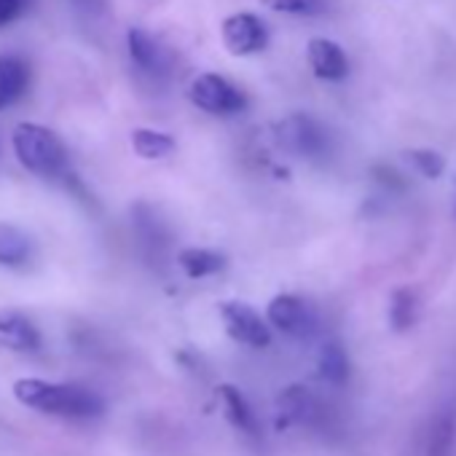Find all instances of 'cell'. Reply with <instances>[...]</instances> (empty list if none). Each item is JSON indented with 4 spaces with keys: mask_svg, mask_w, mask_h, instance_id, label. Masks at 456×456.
Returning a JSON list of instances; mask_svg holds the SVG:
<instances>
[{
    "mask_svg": "<svg viewBox=\"0 0 456 456\" xmlns=\"http://www.w3.org/2000/svg\"><path fill=\"white\" fill-rule=\"evenodd\" d=\"M30 6V0H0V28L17 22Z\"/></svg>",
    "mask_w": 456,
    "mask_h": 456,
    "instance_id": "obj_22",
    "label": "cell"
},
{
    "mask_svg": "<svg viewBox=\"0 0 456 456\" xmlns=\"http://www.w3.org/2000/svg\"><path fill=\"white\" fill-rule=\"evenodd\" d=\"M269 322L290 338H312L317 330V317L309 304L296 296H277L266 312Z\"/></svg>",
    "mask_w": 456,
    "mask_h": 456,
    "instance_id": "obj_6",
    "label": "cell"
},
{
    "mask_svg": "<svg viewBox=\"0 0 456 456\" xmlns=\"http://www.w3.org/2000/svg\"><path fill=\"white\" fill-rule=\"evenodd\" d=\"M220 317H223L225 333L234 341L253 346V349H264L272 344V330L253 306H248L242 301H225L220 309Z\"/></svg>",
    "mask_w": 456,
    "mask_h": 456,
    "instance_id": "obj_4",
    "label": "cell"
},
{
    "mask_svg": "<svg viewBox=\"0 0 456 456\" xmlns=\"http://www.w3.org/2000/svg\"><path fill=\"white\" fill-rule=\"evenodd\" d=\"M408 161H411V167L419 172V175H424V177H440L443 175V169H445V161H443V156L440 153H435V151H408V156H405Z\"/></svg>",
    "mask_w": 456,
    "mask_h": 456,
    "instance_id": "obj_21",
    "label": "cell"
},
{
    "mask_svg": "<svg viewBox=\"0 0 456 456\" xmlns=\"http://www.w3.org/2000/svg\"><path fill=\"white\" fill-rule=\"evenodd\" d=\"M14 397L41 413L65 416V419H94L102 413V400L76 384H52L44 379H20L14 384Z\"/></svg>",
    "mask_w": 456,
    "mask_h": 456,
    "instance_id": "obj_1",
    "label": "cell"
},
{
    "mask_svg": "<svg viewBox=\"0 0 456 456\" xmlns=\"http://www.w3.org/2000/svg\"><path fill=\"white\" fill-rule=\"evenodd\" d=\"M30 84V68L14 54L0 57V110L14 105Z\"/></svg>",
    "mask_w": 456,
    "mask_h": 456,
    "instance_id": "obj_11",
    "label": "cell"
},
{
    "mask_svg": "<svg viewBox=\"0 0 456 456\" xmlns=\"http://www.w3.org/2000/svg\"><path fill=\"white\" fill-rule=\"evenodd\" d=\"M33 256L30 240L14 225L0 223V266H22Z\"/></svg>",
    "mask_w": 456,
    "mask_h": 456,
    "instance_id": "obj_13",
    "label": "cell"
},
{
    "mask_svg": "<svg viewBox=\"0 0 456 456\" xmlns=\"http://www.w3.org/2000/svg\"><path fill=\"white\" fill-rule=\"evenodd\" d=\"M280 408L285 411L288 419L298 424H314V419L320 416V405L306 387H288L285 395L280 397Z\"/></svg>",
    "mask_w": 456,
    "mask_h": 456,
    "instance_id": "obj_14",
    "label": "cell"
},
{
    "mask_svg": "<svg viewBox=\"0 0 456 456\" xmlns=\"http://www.w3.org/2000/svg\"><path fill=\"white\" fill-rule=\"evenodd\" d=\"M269 36H266V25L256 17V14H232L223 22V44L225 49L237 54V57H248L256 54L266 46Z\"/></svg>",
    "mask_w": 456,
    "mask_h": 456,
    "instance_id": "obj_7",
    "label": "cell"
},
{
    "mask_svg": "<svg viewBox=\"0 0 456 456\" xmlns=\"http://www.w3.org/2000/svg\"><path fill=\"white\" fill-rule=\"evenodd\" d=\"M180 269L185 272V277L191 280H201V277H212L225 266V258L220 253L204 250V248H188L177 256Z\"/></svg>",
    "mask_w": 456,
    "mask_h": 456,
    "instance_id": "obj_15",
    "label": "cell"
},
{
    "mask_svg": "<svg viewBox=\"0 0 456 456\" xmlns=\"http://www.w3.org/2000/svg\"><path fill=\"white\" fill-rule=\"evenodd\" d=\"M456 440V416L451 411H440L429 427L424 456H451Z\"/></svg>",
    "mask_w": 456,
    "mask_h": 456,
    "instance_id": "obj_16",
    "label": "cell"
},
{
    "mask_svg": "<svg viewBox=\"0 0 456 456\" xmlns=\"http://www.w3.org/2000/svg\"><path fill=\"white\" fill-rule=\"evenodd\" d=\"M132 148L142 159H164L175 151V140L156 129H134L132 132Z\"/></svg>",
    "mask_w": 456,
    "mask_h": 456,
    "instance_id": "obj_18",
    "label": "cell"
},
{
    "mask_svg": "<svg viewBox=\"0 0 456 456\" xmlns=\"http://www.w3.org/2000/svg\"><path fill=\"white\" fill-rule=\"evenodd\" d=\"M188 97L196 108L212 116H232L245 108V94L217 73H201L188 89Z\"/></svg>",
    "mask_w": 456,
    "mask_h": 456,
    "instance_id": "obj_3",
    "label": "cell"
},
{
    "mask_svg": "<svg viewBox=\"0 0 456 456\" xmlns=\"http://www.w3.org/2000/svg\"><path fill=\"white\" fill-rule=\"evenodd\" d=\"M306 57H309V65L314 70L317 78L322 81H341L346 73H349V62H346V54L338 44L333 41H325V38H314L306 49Z\"/></svg>",
    "mask_w": 456,
    "mask_h": 456,
    "instance_id": "obj_9",
    "label": "cell"
},
{
    "mask_svg": "<svg viewBox=\"0 0 456 456\" xmlns=\"http://www.w3.org/2000/svg\"><path fill=\"white\" fill-rule=\"evenodd\" d=\"M317 368H320V379L328 381V384H344L346 376H349V357L344 352L341 344L336 341H328L322 349H320V357H317Z\"/></svg>",
    "mask_w": 456,
    "mask_h": 456,
    "instance_id": "obj_17",
    "label": "cell"
},
{
    "mask_svg": "<svg viewBox=\"0 0 456 456\" xmlns=\"http://www.w3.org/2000/svg\"><path fill=\"white\" fill-rule=\"evenodd\" d=\"M0 346L14 352H36L41 346V333L25 314L0 312Z\"/></svg>",
    "mask_w": 456,
    "mask_h": 456,
    "instance_id": "obj_10",
    "label": "cell"
},
{
    "mask_svg": "<svg viewBox=\"0 0 456 456\" xmlns=\"http://www.w3.org/2000/svg\"><path fill=\"white\" fill-rule=\"evenodd\" d=\"M126 46H129V57L132 62L148 73V76H167L169 73V54L161 49V44L156 38H151L145 30L140 28H132L126 33Z\"/></svg>",
    "mask_w": 456,
    "mask_h": 456,
    "instance_id": "obj_8",
    "label": "cell"
},
{
    "mask_svg": "<svg viewBox=\"0 0 456 456\" xmlns=\"http://www.w3.org/2000/svg\"><path fill=\"white\" fill-rule=\"evenodd\" d=\"M14 153L25 169L41 177H57L68 169V151L62 140L41 124H20L12 134Z\"/></svg>",
    "mask_w": 456,
    "mask_h": 456,
    "instance_id": "obj_2",
    "label": "cell"
},
{
    "mask_svg": "<svg viewBox=\"0 0 456 456\" xmlns=\"http://www.w3.org/2000/svg\"><path fill=\"white\" fill-rule=\"evenodd\" d=\"M264 6L277 12V14L314 17L322 12V0H264Z\"/></svg>",
    "mask_w": 456,
    "mask_h": 456,
    "instance_id": "obj_20",
    "label": "cell"
},
{
    "mask_svg": "<svg viewBox=\"0 0 456 456\" xmlns=\"http://www.w3.org/2000/svg\"><path fill=\"white\" fill-rule=\"evenodd\" d=\"M220 397H223V405H225V413L232 419V424L245 432V435H258V419H256V411L250 408L248 397L232 387V384H223L220 387Z\"/></svg>",
    "mask_w": 456,
    "mask_h": 456,
    "instance_id": "obj_12",
    "label": "cell"
},
{
    "mask_svg": "<svg viewBox=\"0 0 456 456\" xmlns=\"http://www.w3.org/2000/svg\"><path fill=\"white\" fill-rule=\"evenodd\" d=\"M280 145L288 148L296 156H306V159H317L328 151V134L325 129L309 118V116H293L285 118L277 129Z\"/></svg>",
    "mask_w": 456,
    "mask_h": 456,
    "instance_id": "obj_5",
    "label": "cell"
},
{
    "mask_svg": "<svg viewBox=\"0 0 456 456\" xmlns=\"http://www.w3.org/2000/svg\"><path fill=\"white\" fill-rule=\"evenodd\" d=\"M389 322L395 330H408L416 322V296L411 290H397L389 304Z\"/></svg>",
    "mask_w": 456,
    "mask_h": 456,
    "instance_id": "obj_19",
    "label": "cell"
}]
</instances>
